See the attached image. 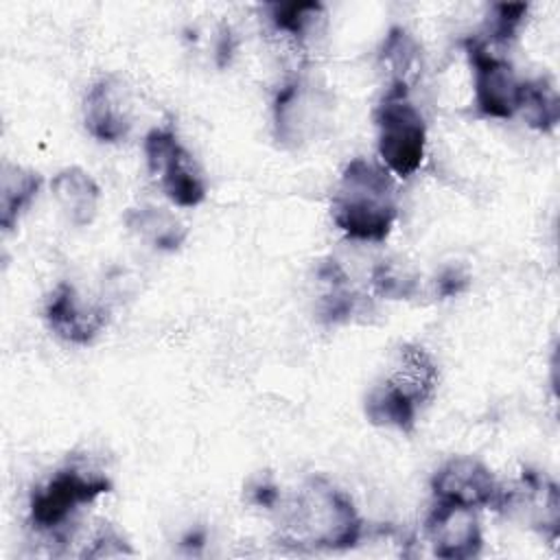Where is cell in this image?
Segmentation results:
<instances>
[{
    "label": "cell",
    "instance_id": "603a6c76",
    "mask_svg": "<svg viewBox=\"0 0 560 560\" xmlns=\"http://www.w3.org/2000/svg\"><path fill=\"white\" fill-rule=\"evenodd\" d=\"M525 15H527V4H523V2L494 4L490 9L488 24H486L488 39L494 44L510 42L518 33L521 24L525 22ZM488 39H483V42H488Z\"/></svg>",
    "mask_w": 560,
    "mask_h": 560
},
{
    "label": "cell",
    "instance_id": "6da1fadb",
    "mask_svg": "<svg viewBox=\"0 0 560 560\" xmlns=\"http://www.w3.org/2000/svg\"><path fill=\"white\" fill-rule=\"evenodd\" d=\"M278 503V540L282 545L339 551L363 538V518L352 499L324 477H308L298 492Z\"/></svg>",
    "mask_w": 560,
    "mask_h": 560
},
{
    "label": "cell",
    "instance_id": "ffe728a7",
    "mask_svg": "<svg viewBox=\"0 0 560 560\" xmlns=\"http://www.w3.org/2000/svg\"><path fill=\"white\" fill-rule=\"evenodd\" d=\"M381 59L389 68V83L411 88V79L420 68V44L407 28L394 26L383 42Z\"/></svg>",
    "mask_w": 560,
    "mask_h": 560
},
{
    "label": "cell",
    "instance_id": "ac0fdd59",
    "mask_svg": "<svg viewBox=\"0 0 560 560\" xmlns=\"http://www.w3.org/2000/svg\"><path fill=\"white\" fill-rule=\"evenodd\" d=\"M418 409L420 407L389 381L374 385L365 398V416L372 424L398 429L405 433L416 427Z\"/></svg>",
    "mask_w": 560,
    "mask_h": 560
},
{
    "label": "cell",
    "instance_id": "4fadbf2b",
    "mask_svg": "<svg viewBox=\"0 0 560 560\" xmlns=\"http://www.w3.org/2000/svg\"><path fill=\"white\" fill-rule=\"evenodd\" d=\"M50 190L59 210L72 225L85 228L96 219L98 203H101V188L94 182V177L81 166L61 168L52 177Z\"/></svg>",
    "mask_w": 560,
    "mask_h": 560
},
{
    "label": "cell",
    "instance_id": "7a4b0ae2",
    "mask_svg": "<svg viewBox=\"0 0 560 560\" xmlns=\"http://www.w3.org/2000/svg\"><path fill=\"white\" fill-rule=\"evenodd\" d=\"M330 217L348 238L383 243L398 217V197L389 171L365 158L350 160L335 188Z\"/></svg>",
    "mask_w": 560,
    "mask_h": 560
},
{
    "label": "cell",
    "instance_id": "30bf717a",
    "mask_svg": "<svg viewBox=\"0 0 560 560\" xmlns=\"http://www.w3.org/2000/svg\"><path fill=\"white\" fill-rule=\"evenodd\" d=\"M44 317L59 339L88 346L107 326L109 311L103 304H92L81 298L70 282H59L46 302Z\"/></svg>",
    "mask_w": 560,
    "mask_h": 560
},
{
    "label": "cell",
    "instance_id": "4316f807",
    "mask_svg": "<svg viewBox=\"0 0 560 560\" xmlns=\"http://www.w3.org/2000/svg\"><path fill=\"white\" fill-rule=\"evenodd\" d=\"M232 52H234V37H232V33H230V28H223V33H221V37H219V46H217L219 63L225 66V63L230 61Z\"/></svg>",
    "mask_w": 560,
    "mask_h": 560
},
{
    "label": "cell",
    "instance_id": "2e32d148",
    "mask_svg": "<svg viewBox=\"0 0 560 560\" xmlns=\"http://www.w3.org/2000/svg\"><path fill=\"white\" fill-rule=\"evenodd\" d=\"M317 278L324 284L319 300V317L324 324L350 322L361 311V298L352 291L348 273L337 260H324L317 267Z\"/></svg>",
    "mask_w": 560,
    "mask_h": 560
},
{
    "label": "cell",
    "instance_id": "44dd1931",
    "mask_svg": "<svg viewBox=\"0 0 560 560\" xmlns=\"http://www.w3.org/2000/svg\"><path fill=\"white\" fill-rule=\"evenodd\" d=\"M269 20L276 31H282L295 39H306L317 24L326 18L322 2H273L267 7Z\"/></svg>",
    "mask_w": 560,
    "mask_h": 560
},
{
    "label": "cell",
    "instance_id": "d6986e66",
    "mask_svg": "<svg viewBox=\"0 0 560 560\" xmlns=\"http://www.w3.org/2000/svg\"><path fill=\"white\" fill-rule=\"evenodd\" d=\"M516 114H523V118L529 127H534L542 133L551 131L560 120V98H558V92L551 85V81L545 77L523 81Z\"/></svg>",
    "mask_w": 560,
    "mask_h": 560
},
{
    "label": "cell",
    "instance_id": "cb8c5ba5",
    "mask_svg": "<svg viewBox=\"0 0 560 560\" xmlns=\"http://www.w3.org/2000/svg\"><path fill=\"white\" fill-rule=\"evenodd\" d=\"M116 556H133V549L114 525L103 523L94 534V538L90 540V545L81 551V558H116Z\"/></svg>",
    "mask_w": 560,
    "mask_h": 560
},
{
    "label": "cell",
    "instance_id": "52a82bcc",
    "mask_svg": "<svg viewBox=\"0 0 560 560\" xmlns=\"http://www.w3.org/2000/svg\"><path fill=\"white\" fill-rule=\"evenodd\" d=\"M468 61L475 72V105L488 118H512L518 112L521 85L512 63L492 52L481 37L464 42Z\"/></svg>",
    "mask_w": 560,
    "mask_h": 560
},
{
    "label": "cell",
    "instance_id": "277c9868",
    "mask_svg": "<svg viewBox=\"0 0 560 560\" xmlns=\"http://www.w3.org/2000/svg\"><path fill=\"white\" fill-rule=\"evenodd\" d=\"M112 490V481L81 466H66L57 470L42 488H37L28 503V521L42 534L59 532L72 514L101 494Z\"/></svg>",
    "mask_w": 560,
    "mask_h": 560
},
{
    "label": "cell",
    "instance_id": "5b68a950",
    "mask_svg": "<svg viewBox=\"0 0 560 560\" xmlns=\"http://www.w3.org/2000/svg\"><path fill=\"white\" fill-rule=\"evenodd\" d=\"M332 98L322 88L293 79L273 98V136L284 149H298L315 140L330 122Z\"/></svg>",
    "mask_w": 560,
    "mask_h": 560
},
{
    "label": "cell",
    "instance_id": "9a60e30c",
    "mask_svg": "<svg viewBox=\"0 0 560 560\" xmlns=\"http://www.w3.org/2000/svg\"><path fill=\"white\" fill-rule=\"evenodd\" d=\"M125 225L138 238L162 252H175L184 245L188 230L186 225L166 208L138 206L125 212Z\"/></svg>",
    "mask_w": 560,
    "mask_h": 560
},
{
    "label": "cell",
    "instance_id": "e0dca14e",
    "mask_svg": "<svg viewBox=\"0 0 560 560\" xmlns=\"http://www.w3.org/2000/svg\"><path fill=\"white\" fill-rule=\"evenodd\" d=\"M42 186L39 173L18 166V164H2L0 173V225L2 230H13L22 217V212L31 206L37 197Z\"/></svg>",
    "mask_w": 560,
    "mask_h": 560
},
{
    "label": "cell",
    "instance_id": "8fae6325",
    "mask_svg": "<svg viewBox=\"0 0 560 560\" xmlns=\"http://www.w3.org/2000/svg\"><path fill=\"white\" fill-rule=\"evenodd\" d=\"M427 538L438 558L468 560L483 547L481 525L472 508L435 501L424 523Z\"/></svg>",
    "mask_w": 560,
    "mask_h": 560
},
{
    "label": "cell",
    "instance_id": "d4e9b609",
    "mask_svg": "<svg viewBox=\"0 0 560 560\" xmlns=\"http://www.w3.org/2000/svg\"><path fill=\"white\" fill-rule=\"evenodd\" d=\"M468 287V273L462 267H446L435 278V293L440 298H455Z\"/></svg>",
    "mask_w": 560,
    "mask_h": 560
},
{
    "label": "cell",
    "instance_id": "ba28073f",
    "mask_svg": "<svg viewBox=\"0 0 560 560\" xmlns=\"http://www.w3.org/2000/svg\"><path fill=\"white\" fill-rule=\"evenodd\" d=\"M497 512L516 516L551 542L560 536V494L553 479L525 468L521 481L512 488L503 486Z\"/></svg>",
    "mask_w": 560,
    "mask_h": 560
},
{
    "label": "cell",
    "instance_id": "7c38bea8",
    "mask_svg": "<svg viewBox=\"0 0 560 560\" xmlns=\"http://www.w3.org/2000/svg\"><path fill=\"white\" fill-rule=\"evenodd\" d=\"M85 129L98 142H120L131 129L129 98L116 77L98 79L85 94Z\"/></svg>",
    "mask_w": 560,
    "mask_h": 560
},
{
    "label": "cell",
    "instance_id": "5bb4252c",
    "mask_svg": "<svg viewBox=\"0 0 560 560\" xmlns=\"http://www.w3.org/2000/svg\"><path fill=\"white\" fill-rule=\"evenodd\" d=\"M402 394H407L418 407L427 405L438 392V363L433 357L418 343H405L398 350L392 374L385 378Z\"/></svg>",
    "mask_w": 560,
    "mask_h": 560
},
{
    "label": "cell",
    "instance_id": "484cf974",
    "mask_svg": "<svg viewBox=\"0 0 560 560\" xmlns=\"http://www.w3.org/2000/svg\"><path fill=\"white\" fill-rule=\"evenodd\" d=\"M252 499H254V503H258V505L271 510V508H276V503H278V499H280V492H278V488H276L273 483L262 481V483H258V486L252 490Z\"/></svg>",
    "mask_w": 560,
    "mask_h": 560
},
{
    "label": "cell",
    "instance_id": "7402d4cb",
    "mask_svg": "<svg viewBox=\"0 0 560 560\" xmlns=\"http://www.w3.org/2000/svg\"><path fill=\"white\" fill-rule=\"evenodd\" d=\"M372 289L385 300H409L418 293V276L396 260H381L370 273Z\"/></svg>",
    "mask_w": 560,
    "mask_h": 560
},
{
    "label": "cell",
    "instance_id": "9c48e42d",
    "mask_svg": "<svg viewBox=\"0 0 560 560\" xmlns=\"http://www.w3.org/2000/svg\"><path fill=\"white\" fill-rule=\"evenodd\" d=\"M435 501H446L464 508H499L503 486L494 479L490 468L468 455L453 457L431 479Z\"/></svg>",
    "mask_w": 560,
    "mask_h": 560
},
{
    "label": "cell",
    "instance_id": "3957f363",
    "mask_svg": "<svg viewBox=\"0 0 560 560\" xmlns=\"http://www.w3.org/2000/svg\"><path fill=\"white\" fill-rule=\"evenodd\" d=\"M407 85L389 83L381 98L374 122L378 129V155L396 177H411L427 153V122L418 107L409 101Z\"/></svg>",
    "mask_w": 560,
    "mask_h": 560
},
{
    "label": "cell",
    "instance_id": "8992f818",
    "mask_svg": "<svg viewBox=\"0 0 560 560\" xmlns=\"http://www.w3.org/2000/svg\"><path fill=\"white\" fill-rule=\"evenodd\" d=\"M151 175L160 177L164 195L179 208H195L206 199V182L192 155L168 127H155L144 138Z\"/></svg>",
    "mask_w": 560,
    "mask_h": 560
}]
</instances>
